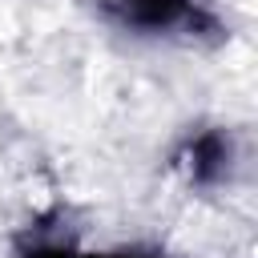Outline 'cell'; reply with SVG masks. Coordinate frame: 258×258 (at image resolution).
<instances>
[{"label": "cell", "instance_id": "1", "mask_svg": "<svg viewBox=\"0 0 258 258\" xmlns=\"http://www.w3.org/2000/svg\"><path fill=\"white\" fill-rule=\"evenodd\" d=\"M109 12L129 28L161 32V28H173L189 12V0H109Z\"/></svg>", "mask_w": 258, "mask_h": 258}, {"label": "cell", "instance_id": "2", "mask_svg": "<svg viewBox=\"0 0 258 258\" xmlns=\"http://www.w3.org/2000/svg\"><path fill=\"white\" fill-rule=\"evenodd\" d=\"M189 157H194V161H189L194 177H214V173L222 169V161H226V145H222V137L206 133V137H198V141H194Z\"/></svg>", "mask_w": 258, "mask_h": 258}]
</instances>
